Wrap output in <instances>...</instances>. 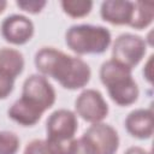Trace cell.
Here are the masks:
<instances>
[{"instance_id": "obj_17", "label": "cell", "mask_w": 154, "mask_h": 154, "mask_svg": "<svg viewBox=\"0 0 154 154\" xmlns=\"http://www.w3.org/2000/svg\"><path fill=\"white\" fill-rule=\"evenodd\" d=\"M23 154H54V153L47 144L46 140H32L26 144Z\"/></svg>"}, {"instance_id": "obj_9", "label": "cell", "mask_w": 154, "mask_h": 154, "mask_svg": "<svg viewBox=\"0 0 154 154\" xmlns=\"http://www.w3.org/2000/svg\"><path fill=\"white\" fill-rule=\"evenodd\" d=\"M1 35L8 43L25 45L34 36V23L23 14H11L1 23Z\"/></svg>"}, {"instance_id": "obj_15", "label": "cell", "mask_w": 154, "mask_h": 154, "mask_svg": "<svg viewBox=\"0 0 154 154\" xmlns=\"http://www.w3.org/2000/svg\"><path fill=\"white\" fill-rule=\"evenodd\" d=\"M60 5L63 11L72 18L85 17L93 8V1L90 0H63Z\"/></svg>"}, {"instance_id": "obj_8", "label": "cell", "mask_w": 154, "mask_h": 154, "mask_svg": "<svg viewBox=\"0 0 154 154\" xmlns=\"http://www.w3.org/2000/svg\"><path fill=\"white\" fill-rule=\"evenodd\" d=\"M96 154H116L119 148V136L113 126L105 123L90 125L82 135Z\"/></svg>"}, {"instance_id": "obj_3", "label": "cell", "mask_w": 154, "mask_h": 154, "mask_svg": "<svg viewBox=\"0 0 154 154\" xmlns=\"http://www.w3.org/2000/svg\"><path fill=\"white\" fill-rule=\"evenodd\" d=\"M66 46L78 55L102 54L112 42L107 28L93 24L71 25L65 32Z\"/></svg>"}, {"instance_id": "obj_23", "label": "cell", "mask_w": 154, "mask_h": 154, "mask_svg": "<svg viewBox=\"0 0 154 154\" xmlns=\"http://www.w3.org/2000/svg\"><path fill=\"white\" fill-rule=\"evenodd\" d=\"M6 6H7V2L5 0H0V13H2L5 11Z\"/></svg>"}, {"instance_id": "obj_4", "label": "cell", "mask_w": 154, "mask_h": 154, "mask_svg": "<svg viewBox=\"0 0 154 154\" xmlns=\"http://www.w3.org/2000/svg\"><path fill=\"white\" fill-rule=\"evenodd\" d=\"M78 129L76 114L65 108L54 111L46 122V142L54 154H70Z\"/></svg>"}, {"instance_id": "obj_22", "label": "cell", "mask_w": 154, "mask_h": 154, "mask_svg": "<svg viewBox=\"0 0 154 154\" xmlns=\"http://www.w3.org/2000/svg\"><path fill=\"white\" fill-rule=\"evenodd\" d=\"M124 154H152L150 152L141 148V147H137V146H134V147H130L125 150Z\"/></svg>"}, {"instance_id": "obj_11", "label": "cell", "mask_w": 154, "mask_h": 154, "mask_svg": "<svg viewBox=\"0 0 154 154\" xmlns=\"http://www.w3.org/2000/svg\"><path fill=\"white\" fill-rule=\"evenodd\" d=\"M134 11L132 1L106 0L101 4V18L113 25H129Z\"/></svg>"}, {"instance_id": "obj_12", "label": "cell", "mask_w": 154, "mask_h": 154, "mask_svg": "<svg viewBox=\"0 0 154 154\" xmlns=\"http://www.w3.org/2000/svg\"><path fill=\"white\" fill-rule=\"evenodd\" d=\"M7 113H8V117L13 122L18 123L19 125L32 126L41 119V117L45 112L20 97L12 103V106L8 108Z\"/></svg>"}, {"instance_id": "obj_1", "label": "cell", "mask_w": 154, "mask_h": 154, "mask_svg": "<svg viewBox=\"0 0 154 154\" xmlns=\"http://www.w3.org/2000/svg\"><path fill=\"white\" fill-rule=\"evenodd\" d=\"M36 69L45 77H52L69 90L85 87L91 77L89 65L79 57L65 54L54 47H42L35 54Z\"/></svg>"}, {"instance_id": "obj_14", "label": "cell", "mask_w": 154, "mask_h": 154, "mask_svg": "<svg viewBox=\"0 0 154 154\" xmlns=\"http://www.w3.org/2000/svg\"><path fill=\"white\" fill-rule=\"evenodd\" d=\"M153 18H154V5L152 2L135 1L132 17L129 23V26L136 30L146 29L152 24Z\"/></svg>"}, {"instance_id": "obj_5", "label": "cell", "mask_w": 154, "mask_h": 154, "mask_svg": "<svg viewBox=\"0 0 154 154\" xmlns=\"http://www.w3.org/2000/svg\"><path fill=\"white\" fill-rule=\"evenodd\" d=\"M147 43L144 38L138 35L125 32L119 35L112 47V60L134 69L144 58Z\"/></svg>"}, {"instance_id": "obj_21", "label": "cell", "mask_w": 154, "mask_h": 154, "mask_svg": "<svg viewBox=\"0 0 154 154\" xmlns=\"http://www.w3.org/2000/svg\"><path fill=\"white\" fill-rule=\"evenodd\" d=\"M152 63H153V55H150L149 57V59H148V61H147V64H146V66H144V69H143V76L146 77V79L149 82V83H152Z\"/></svg>"}, {"instance_id": "obj_10", "label": "cell", "mask_w": 154, "mask_h": 154, "mask_svg": "<svg viewBox=\"0 0 154 154\" xmlns=\"http://www.w3.org/2000/svg\"><path fill=\"white\" fill-rule=\"evenodd\" d=\"M129 135L138 140H148L154 131V118L152 108H138L128 114L124 122Z\"/></svg>"}, {"instance_id": "obj_7", "label": "cell", "mask_w": 154, "mask_h": 154, "mask_svg": "<svg viewBox=\"0 0 154 154\" xmlns=\"http://www.w3.org/2000/svg\"><path fill=\"white\" fill-rule=\"evenodd\" d=\"M76 113L85 122L101 123L108 114V105L96 89H84L75 101Z\"/></svg>"}, {"instance_id": "obj_20", "label": "cell", "mask_w": 154, "mask_h": 154, "mask_svg": "<svg viewBox=\"0 0 154 154\" xmlns=\"http://www.w3.org/2000/svg\"><path fill=\"white\" fill-rule=\"evenodd\" d=\"M70 154H96V153L90 147V144L84 138L81 137V138L73 141Z\"/></svg>"}, {"instance_id": "obj_19", "label": "cell", "mask_w": 154, "mask_h": 154, "mask_svg": "<svg viewBox=\"0 0 154 154\" xmlns=\"http://www.w3.org/2000/svg\"><path fill=\"white\" fill-rule=\"evenodd\" d=\"M13 87H14V78L0 71V100L6 99L12 93Z\"/></svg>"}, {"instance_id": "obj_16", "label": "cell", "mask_w": 154, "mask_h": 154, "mask_svg": "<svg viewBox=\"0 0 154 154\" xmlns=\"http://www.w3.org/2000/svg\"><path fill=\"white\" fill-rule=\"evenodd\" d=\"M19 138L12 131H0V154H17Z\"/></svg>"}, {"instance_id": "obj_13", "label": "cell", "mask_w": 154, "mask_h": 154, "mask_svg": "<svg viewBox=\"0 0 154 154\" xmlns=\"http://www.w3.org/2000/svg\"><path fill=\"white\" fill-rule=\"evenodd\" d=\"M23 70L24 58L19 51L8 47L0 48V71L16 79Z\"/></svg>"}, {"instance_id": "obj_6", "label": "cell", "mask_w": 154, "mask_h": 154, "mask_svg": "<svg viewBox=\"0 0 154 154\" xmlns=\"http://www.w3.org/2000/svg\"><path fill=\"white\" fill-rule=\"evenodd\" d=\"M55 90L48 79L42 75H31L24 83L22 89V99L46 112L55 103Z\"/></svg>"}, {"instance_id": "obj_18", "label": "cell", "mask_w": 154, "mask_h": 154, "mask_svg": "<svg viewBox=\"0 0 154 154\" xmlns=\"http://www.w3.org/2000/svg\"><path fill=\"white\" fill-rule=\"evenodd\" d=\"M16 4L20 10L32 14L40 13L43 10V7L47 5L45 0H19Z\"/></svg>"}, {"instance_id": "obj_2", "label": "cell", "mask_w": 154, "mask_h": 154, "mask_svg": "<svg viewBox=\"0 0 154 154\" xmlns=\"http://www.w3.org/2000/svg\"><path fill=\"white\" fill-rule=\"evenodd\" d=\"M101 83L107 88L108 95L118 106H130L138 99V87L132 78V70L109 59L100 67Z\"/></svg>"}]
</instances>
